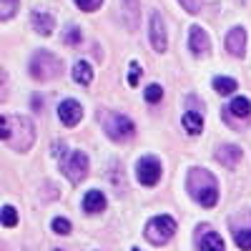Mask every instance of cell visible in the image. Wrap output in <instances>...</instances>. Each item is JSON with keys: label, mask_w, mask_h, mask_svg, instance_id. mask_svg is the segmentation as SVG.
Listing matches in <instances>:
<instances>
[{"label": "cell", "mask_w": 251, "mask_h": 251, "mask_svg": "<svg viewBox=\"0 0 251 251\" xmlns=\"http://www.w3.org/2000/svg\"><path fill=\"white\" fill-rule=\"evenodd\" d=\"M0 136L13 151H25L33 143V123L28 116H3L0 118Z\"/></svg>", "instance_id": "1"}, {"label": "cell", "mask_w": 251, "mask_h": 251, "mask_svg": "<svg viewBox=\"0 0 251 251\" xmlns=\"http://www.w3.org/2000/svg\"><path fill=\"white\" fill-rule=\"evenodd\" d=\"M186 188L194 196L196 203L211 208L219 201V183L214 178V174H208L206 169H191L186 176Z\"/></svg>", "instance_id": "2"}, {"label": "cell", "mask_w": 251, "mask_h": 251, "mask_svg": "<svg viewBox=\"0 0 251 251\" xmlns=\"http://www.w3.org/2000/svg\"><path fill=\"white\" fill-rule=\"evenodd\" d=\"M103 128H106V133L113 138V141H128L136 136V126L128 116L123 113H108L106 118H103Z\"/></svg>", "instance_id": "3"}, {"label": "cell", "mask_w": 251, "mask_h": 251, "mask_svg": "<svg viewBox=\"0 0 251 251\" xmlns=\"http://www.w3.org/2000/svg\"><path fill=\"white\" fill-rule=\"evenodd\" d=\"M174 234H176V221L171 216H156V219H151L149 224H146V239H149L151 244H156V246L166 244Z\"/></svg>", "instance_id": "4"}, {"label": "cell", "mask_w": 251, "mask_h": 251, "mask_svg": "<svg viewBox=\"0 0 251 251\" xmlns=\"http://www.w3.org/2000/svg\"><path fill=\"white\" fill-rule=\"evenodd\" d=\"M60 73V63L53 53H46V50H38L30 60V75L38 78V80H46V78H55Z\"/></svg>", "instance_id": "5"}, {"label": "cell", "mask_w": 251, "mask_h": 251, "mask_svg": "<svg viewBox=\"0 0 251 251\" xmlns=\"http://www.w3.org/2000/svg\"><path fill=\"white\" fill-rule=\"evenodd\" d=\"M231 236L241 251H251V214H236L228 221Z\"/></svg>", "instance_id": "6"}, {"label": "cell", "mask_w": 251, "mask_h": 251, "mask_svg": "<svg viewBox=\"0 0 251 251\" xmlns=\"http://www.w3.org/2000/svg\"><path fill=\"white\" fill-rule=\"evenodd\" d=\"M136 174H138V181L143 186H156L163 176V166L156 156H143L138 163H136Z\"/></svg>", "instance_id": "7"}, {"label": "cell", "mask_w": 251, "mask_h": 251, "mask_svg": "<svg viewBox=\"0 0 251 251\" xmlns=\"http://www.w3.org/2000/svg\"><path fill=\"white\" fill-rule=\"evenodd\" d=\"M60 169H63V174H66L73 183H78L83 176L88 174V156L83 151H75V153H71L66 161L60 163Z\"/></svg>", "instance_id": "8"}, {"label": "cell", "mask_w": 251, "mask_h": 251, "mask_svg": "<svg viewBox=\"0 0 251 251\" xmlns=\"http://www.w3.org/2000/svg\"><path fill=\"white\" fill-rule=\"evenodd\" d=\"M58 116H60V123L63 126H78L80 118H83V108H80L78 100L66 98V100L58 103Z\"/></svg>", "instance_id": "9"}, {"label": "cell", "mask_w": 251, "mask_h": 251, "mask_svg": "<svg viewBox=\"0 0 251 251\" xmlns=\"http://www.w3.org/2000/svg\"><path fill=\"white\" fill-rule=\"evenodd\" d=\"M151 43L156 53H166L169 48V38H166V23L161 13H151Z\"/></svg>", "instance_id": "10"}, {"label": "cell", "mask_w": 251, "mask_h": 251, "mask_svg": "<svg viewBox=\"0 0 251 251\" xmlns=\"http://www.w3.org/2000/svg\"><path fill=\"white\" fill-rule=\"evenodd\" d=\"M224 46H226V50L231 53V55L241 58V55L246 53V30H244V28H231V30L226 33Z\"/></svg>", "instance_id": "11"}, {"label": "cell", "mask_w": 251, "mask_h": 251, "mask_svg": "<svg viewBox=\"0 0 251 251\" xmlns=\"http://www.w3.org/2000/svg\"><path fill=\"white\" fill-rule=\"evenodd\" d=\"M241 156H244V151L239 149V146H234V143H221L216 149V161L221 166H226V169H234V166L241 161Z\"/></svg>", "instance_id": "12"}, {"label": "cell", "mask_w": 251, "mask_h": 251, "mask_svg": "<svg viewBox=\"0 0 251 251\" xmlns=\"http://www.w3.org/2000/svg\"><path fill=\"white\" fill-rule=\"evenodd\" d=\"M188 48H191L194 55H206V53H208V48H211V40H208V35H206L203 28H199V25L191 28V33H188Z\"/></svg>", "instance_id": "13"}, {"label": "cell", "mask_w": 251, "mask_h": 251, "mask_svg": "<svg viewBox=\"0 0 251 251\" xmlns=\"http://www.w3.org/2000/svg\"><path fill=\"white\" fill-rule=\"evenodd\" d=\"M199 249L201 251H226V246H224V239L216 234V231H211V228H199Z\"/></svg>", "instance_id": "14"}, {"label": "cell", "mask_w": 251, "mask_h": 251, "mask_svg": "<svg viewBox=\"0 0 251 251\" xmlns=\"http://www.w3.org/2000/svg\"><path fill=\"white\" fill-rule=\"evenodd\" d=\"M33 28H35V33H40V35H50L53 28H55V20H53L50 13L35 10V13H33Z\"/></svg>", "instance_id": "15"}, {"label": "cell", "mask_w": 251, "mask_h": 251, "mask_svg": "<svg viewBox=\"0 0 251 251\" xmlns=\"http://www.w3.org/2000/svg\"><path fill=\"white\" fill-rule=\"evenodd\" d=\"M106 208V196L100 191H88L86 199H83V211L86 214H100Z\"/></svg>", "instance_id": "16"}, {"label": "cell", "mask_w": 251, "mask_h": 251, "mask_svg": "<svg viewBox=\"0 0 251 251\" xmlns=\"http://www.w3.org/2000/svg\"><path fill=\"white\" fill-rule=\"evenodd\" d=\"M183 128L191 136H201V131H203V116L196 113V111H186L183 113Z\"/></svg>", "instance_id": "17"}, {"label": "cell", "mask_w": 251, "mask_h": 251, "mask_svg": "<svg viewBox=\"0 0 251 251\" xmlns=\"http://www.w3.org/2000/svg\"><path fill=\"white\" fill-rule=\"evenodd\" d=\"M73 78H75L78 86H88V83L93 80V68L88 66L86 60H78L73 66Z\"/></svg>", "instance_id": "18"}, {"label": "cell", "mask_w": 251, "mask_h": 251, "mask_svg": "<svg viewBox=\"0 0 251 251\" xmlns=\"http://www.w3.org/2000/svg\"><path fill=\"white\" fill-rule=\"evenodd\" d=\"M228 111H231V116H236V118H249V113H251V103H249V98L236 96L231 103H228Z\"/></svg>", "instance_id": "19"}, {"label": "cell", "mask_w": 251, "mask_h": 251, "mask_svg": "<svg viewBox=\"0 0 251 251\" xmlns=\"http://www.w3.org/2000/svg\"><path fill=\"white\" fill-rule=\"evenodd\" d=\"M214 88H216L221 96H228V93H234V91H236V80H234V78L216 75V78H214Z\"/></svg>", "instance_id": "20"}, {"label": "cell", "mask_w": 251, "mask_h": 251, "mask_svg": "<svg viewBox=\"0 0 251 251\" xmlns=\"http://www.w3.org/2000/svg\"><path fill=\"white\" fill-rule=\"evenodd\" d=\"M18 10V0H0V18L10 20Z\"/></svg>", "instance_id": "21"}, {"label": "cell", "mask_w": 251, "mask_h": 251, "mask_svg": "<svg viewBox=\"0 0 251 251\" xmlns=\"http://www.w3.org/2000/svg\"><path fill=\"white\" fill-rule=\"evenodd\" d=\"M18 224V211L13 206H3V226H8V228H13Z\"/></svg>", "instance_id": "22"}, {"label": "cell", "mask_w": 251, "mask_h": 251, "mask_svg": "<svg viewBox=\"0 0 251 251\" xmlns=\"http://www.w3.org/2000/svg\"><path fill=\"white\" fill-rule=\"evenodd\" d=\"M75 5L83 10V13H93L103 5V0H75Z\"/></svg>", "instance_id": "23"}, {"label": "cell", "mask_w": 251, "mask_h": 251, "mask_svg": "<svg viewBox=\"0 0 251 251\" xmlns=\"http://www.w3.org/2000/svg\"><path fill=\"white\" fill-rule=\"evenodd\" d=\"M161 96H163L161 86H149V88H146V100H149V103H158Z\"/></svg>", "instance_id": "24"}, {"label": "cell", "mask_w": 251, "mask_h": 251, "mask_svg": "<svg viewBox=\"0 0 251 251\" xmlns=\"http://www.w3.org/2000/svg\"><path fill=\"white\" fill-rule=\"evenodd\" d=\"M53 231L55 234H68L71 231V221L68 219H53Z\"/></svg>", "instance_id": "25"}, {"label": "cell", "mask_w": 251, "mask_h": 251, "mask_svg": "<svg viewBox=\"0 0 251 251\" xmlns=\"http://www.w3.org/2000/svg\"><path fill=\"white\" fill-rule=\"evenodd\" d=\"M178 3H181L188 13H194V15H196V13L203 8V0H178Z\"/></svg>", "instance_id": "26"}, {"label": "cell", "mask_w": 251, "mask_h": 251, "mask_svg": "<svg viewBox=\"0 0 251 251\" xmlns=\"http://www.w3.org/2000/svg\"><path fill=\"white\" fill-rule=\"evenodd\" d=\"M63 40H66V43H71V46H75V43H80V30L73 25V28H68L66 30V35H63Z\"/></svg>", "instance_id": "27"}, {"label": "cell", "mask_w": 251, "mask_h": 251, "mask_svg": "<svg viewBox=\"0 0 251 251\" xmlns=\"http://www.w3.org/2000/svg\"><path fill=\"white\" fill-rule=\"evenodd\" d=\"M138 78H141V66H138V63H131V71H128V83H131V86H136Z\"/></svg>", "instance_id": "28"}, {"label": "cell", "mask_w": 251, "mask_h": 251, "mask_svg": "<svg viewBox=\"0 0 251 251\" xmlns=\"http://www.w3.org/2000/svg\"><path fill=\"white\" fill-rule=\"evenodd\" d=\"M133 251H141V249H133Z\"/></svg>", "instance_id": "29"}]
</instances>
